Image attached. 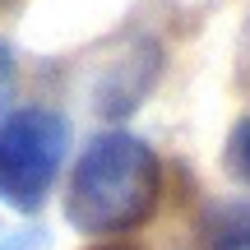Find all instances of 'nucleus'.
<instances>
[{
	"mask_svg": "<svg viewBox=\"0 0 250 250\" xmlns=\"http://www.w3.org/2000/svg\"><path fill=\"white\" fill-rule=\"evenodd\" d=\"M70 153V125L51 107H23L0 121V204L37 213Z\"/></svg>",
	"mask_w": 250,
	"mask_h": 250,
	"instance_id": "obj_2",
	"label": "nucleus"
},
{
	"mask_svg": "<svg viewBox=\"0 0 250 250\" xmlns=\"http://www.w3.org/2000/svg\"><path fill=\"white\" fill-rule=\"evenodd\" d=\"M102 250H125V246H102Z\"/></svg>",
	"mask_w": 250,
	"mask_h": 250,
	"instance_id": "obj_6",
	"label": "nucleus"
},
{
	"mask_svg": "<svg viewBox=\"0 0 250 250\" xmlns=\"http://www.w3.org/2000/svg\"><path fill=\"white\" fill-rule=\"evenodd\" d=\"M246 51H250V28H246Z\"/></svg>",
	"mask_w": 250,
	"mask_h": 250,
	"instance_id": "obj_5",
	"label": "nucleus"
},
{
	"mask_svg": "<svg viewBox=\"0 0 250 250\" xmlns=\"http://www.w3.org/2000/svg\"><path fill=\"white\" fill-rule=\"evenodd\" d=\"M9 88H14V56L0 42V111H5V102H9Z\"/></svg>",
	"mask_w": 250,
	"mask_h": 250,
	"instance_id": "obj_4",
	"label": "nucleus"
},
{
	"mask_svg": "<svg viewBox=\"0 0 250 250\" xmlns=\"http://www.w3.org/2000/svg\"><path fill=\"white\" fill-rule=\"evenodd\" d=\"M162 158L130 130H107L79 153L65 186V218L83 236H125L158 213Z\"/></svg>",
	"mask_w": 250,
	"mask_h": 250,
	"instance_id": "obj_1",
	"label": "nucleus"
},
{
	"mask_svg": "<svg viewBox=\"0 0 250 250\" xmlns=\"http://www.w3.org/2000/svg\"><path fill=\"white\" fill-rule=\"evenodd\" d=\"M223 162H227V171H232L241 186H250V116L236 125L232 134H227V153H223Z\"/></svg>",
	"mask_w": 250,
	"mask_h": 250,
	"instance_id": "obj_3",
	"label": "nucleus"
}]
</instances>
